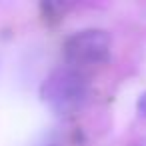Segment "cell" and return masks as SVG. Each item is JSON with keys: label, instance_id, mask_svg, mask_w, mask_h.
<instances>
[{"label": "cell", "instance_id": "obj_1", "mask_svg": "<svg viewBox=\"0 0 146 146\" xmlns=\"http://www.w3.org/2000/svg\"><path fill=\"white\" fill-rule=\"evenodd\" d=\"M88 98V80L76 68H58L42 84V100L56 114L76 112Z\"/></svg>", "mask_w": 146, "mask_h": 146}, {"label": "cell", "instance_id": "obj_2", "mask_svg": "<svg viewBox=\"0 0 146 146\" xmlns=\"http://www.w3.org/2000/svg\"><path fill=\"white\" fill-rule=\"evenodd\" d=\"M110 34L100 28H88L72 34L64 42V58L70 68L80 66H98L104 64L110 56Z\"/></svg>", "mask_w": 146, "mask_h": 146}, {"label": "cell", "instance_id": "obj_3", "mask_svg": "<svg viewBox=\"0 0 146 146\" xmlns=\"http://www.w3.org/2000/svg\"><path fill=\"white\" fill-rule=\"evenodd\" d=\"M136 110H138V116H140V118H146V92H144V94L138 98Z\"/></svg>", "mask_w": 146, "mask_h": 146}]
</instances>
